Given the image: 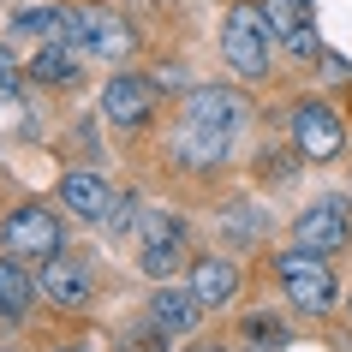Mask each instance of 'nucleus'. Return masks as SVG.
Returning <instances> with one entry per match:
<instances>
[{"label": "nucleus", "instance_id": "obj_17", "mask_svg": "<svg viewBox=\"0 0 352 352\" xmlns=\"http://www.w3.org/2000/svg\"><path fill=\"white\" fill-rule=\"evenodd\" d=\"M66 19H72L66 6H42V12H19L12 30L19 36H42V42H66Z\"/></svg>", "mask_w": 352, "mask_h": 352}, {"label": "nucleus", "instance_id": "obj_8", "mask_svg": "<svg viewBox=\"0 0 352 352\" xmlns=\"http://www.w3.org/2000/svg\"><path fill=\"white\" fill-rule=\"evenodd\" d=\"M186 120L221 131V138H239V131L251 126V102L233 96V90H221V84H197V90L186 96Z\"/></svg>", "mask_w": 352, "mask_h": 352}, {"label": "nucleus", "instance_id": "obj_23", "mask_svg": "<svg viewBox=\"0 0 352 352\" xmlns=\"http://www.w3.org/2000/svg\"><path fill=\"white\" fill-rule=\"evenodd\" d=\"M186 352H221V346H186Z\"/></svg>", "mask_w": 352, "mask_h": 352}, {"label": "nucleus", "instance_id": "obj_12", "mask_svg": "<svg viewBox=\"0 0 352 352\" xmlns=\"http://www.w3.org/2000/svg\"><path fill=\"white\" fill-rule=\"evenodd\" d=\"M60 204L72 209L78 221H108L113 191H108L102 173H90V167H66V173H60Z\"/></svg>", "mask_w": 352, "mask_h": 352}, {"label": "nucleus", "instance_id": "obj_5", "mask_svg": "<svg viewBox=\"0 0 352 352\" xmlns=\"http://www.w3.org/2000/svg\"><path fill=\"white\" fill-rule=\"evenodd\" d=\"M66 42L84 48V54H96V60H126L131 48H138V36H131L126 19H113V12H90V6H78L72 19H66Z\"/></svg>", "mask_w": 352, "mask_h": 352}, {"label": "nucleus", "instance_id": "obj_19", "mask_svg": "<svg viewBox=\"0 0 352 352\" xmlns=\"http://www.w3.org/2000/svg\"><path fill=\"white\" fill-rule=\"evenodd\" d=\"M245 334H251V346H269V352L287 346V329H280V316H269V311L245 316Z\"/></svg>", "mask_w": 352, "mask_h": 352}, {"label": "nucleus", "instance_id": "obj_9", "mask_svg": "<svg viewBox=\"0 0 352 352\" xmlns=\"http://www.w3.org/2000/svg\"><path fill=\"white\" fill-rule=\"evenodd\" d=\"M102 113H108L120 131L149 126V113H155V84L138 78V72H113L108 84H102Z\"/></svg>", "mask_w": 352, "mask_h": 352}, {"label": "nucleus", "instance_id": "obj_4", "mask_svg": "<svg viewBox=\"0 0 352 352\" xmlns=\"http://www.w3.org/2000/svg\"><path fill=\"white\" fill-rule=\"evenodd\" d=\"M293 239L305 245V251H322V257L346 251V245H352V204H346V197H316L311 209H298Z\"/></svg>", "mask_w": 352, "mask_h": 352}, {"label": "nucleus", "instance_id": "obj_2", "mask_svg": "<svg viewBox=\"0 0 352 352\" xmlns=\"http://www.w3.org/2000/svg\"><path fill=\"white\" fill-rule=\"evenodd\" d=\"M275 280H280V293L293 298L298 311H329L334 305V269L322 251H305V245H293V251H280L275 257Z\"/></svg>", "mask_w": 352, "mask_h": 352}, {"label": "nucleus", "instance_id": "obj_7", "mask_svg": "<svg viewBox=\"0 0 352 352\" xmlns=\"http://www.w3.org/2000/svg\"><path fill=\"white\" fill-rule=\"evenodd\" d=\"M186 215H144L138 227V257H144V275H173L179 257H186Z\"/></svg>", "mask_w": 352, "mask_h": 352}, {"label": "nucleus", "instance_id": "obj_25", "mask_svg": "<svg viewBox=\"0 0 352 352\" xmlns=\"http://www.w3.org/2000/svg\"><path fill=\"white\" fill-rule=\"evenodd\" d=\"M60 352H78V346H60Z\"/></svg>", "mask_w": 352, "mask_h": 352}, {"label": "nucleus", "instance_id": "obj_22", "mask_svg": "<svg viewBox=\"0 0 352 352\" xmlns=\"http://www.w3.org/2000/svg\"><path fill=\"white\" fill-rule=\"evenodd\" d=\"M6 96H19V60L0 48V102H6Z\"/></svg>", "mask_w": 352, "mask_h": 352}, {"label": "nucleus", "instance_id": "obj_6", "mask_svg": "<svg viewBox=\"0 0 352 352\" xmlns=\"http://www.w3.org/2000/svg\"><path fill=\"white\" fill-rule=\"evenodd\" d=\"M287 131H293V149H298V155H311V162H329V155L346 149V126H340V113L322 108V102H298L293 120H287Z\"/></svg>", "mask_w": 352, "mask_h": 352}, {"label": "nucleus", "instance_id": "obj_13", "mask_svg": "<svg viewBox=\"0 0 352 352\" xmlns=\"http://www.w3.org/2000/svg\"><path fill=\"white\" fill-rule=\"evenodd\" d=\"M186 287L204 298L209 311H221V305H233V293H239V263L233 257H197Z\"/></svg>", "mask_w": 352, "mask_h": 352}, {"label": "nucleus", "instance_id": "obj_15", "mask_svg": "<svg viewBox=\"0 0 352 352\" xmlns=\"http://www.w3.org/2000/svg\"><path fill=\"white\" fill-rule=\"evenodd\" d=\"M227 144L233 138H221V131H209V126H197V120H186V126L173 131V155L186 167H215L227 155Z\"/></svg>", "mask_w": 352, "mask_h": 352}, {"label": "nucleus", "instance_id": "obj_21", "mask_svg": "<svg viewBox=\"0 0 352 352\" xmlns=\"http://www.w3.org/2000/svg\"><path fill=\"white\" fill-rule=\"evenodd\" d=\"M287 54H298V60L316 54V24H305V30H293V36H287Z\"/></svg>", "mask_w": 352, "mask_h": 352}, {"label": "nucleus", "instance_id": "obj_1", "mask_svg": "<svg viewBox=\"0 0 352 352\" xmlns=\"http://www.w3.org/2000/svg\"><path fill=\"white\" fill-rule=\"evenodd\" d=\"M275 24H269V12L263 6H251V0H239V6H227L221 19V54L227 66L239 78H263L269 72V54H275Z\"/></svg>", "mask_w": 352, "mask_h": 352}, {"label": "nucleus", "instance_id": "obj_14", "mask_svg": "<svg viewBox=\"0 0 352 352\" xmlns=\"http://www.w3.org/2000/svg\"><path fill=\"white\" fill-rule=\"evenodd\" d=\"M36 275H24L19 257H0V329H12V322H24V311L36 305Z\"/></svg>", "mask_w": 352, "mask_h": 352}, {"label": "nucleus", "instance_id": "obj_24", "mask_svg": "<svg viewBox=\"0 0 352 352\" xmlns=\"http://www.w3.org/2000/svg\"><path fill=\"white\" fill-rule=\"evenodd\" d=\"M251 352H269V346H251Z\"/></svg>", "mask_w": 352, "mask_h": 352}, {"label": "nucleus", "instance_id": "obj_26", "mask_svg": "<svg viewBox=\"0 0 352 352\" xmlns=\"http://www.w3.org/2000/svg\"><path fill=\"white\" fill-rule=\"evenodd\" d=\"M346 311H352V298H346Z\"/></svg>", "mask_w": 352, "mask_h": 352}, {"label": "nucleus", "instance_id": "obj_18", "mask_svg": "<svg viewBox=\"0 0 352 352\" xmlns=\"http://www.w3.org/2000/svg\"><path fill=\"white\" fill-rule=\"evenodd\" d=\"M263 12H269V24H275V36H293V30L311 24V12H305L298 0H263Z\"/></svg>", "mask_w": 352, "mask_h": 352}, {"label": "nucleus", "instance_id": "obj_20", "mask_svg": "<svg viewBox=\"0 0 352 352\" xmlns=\"http://www.w3.org/2000/svg\"><path fill=\"white\" fill-rule=\"evenodd\" d=\"M108 233H113V239H120V233H138V227H131V221H138V197H120V204H113L108 209Z\"/></svg>", "mask_w": 352, "mask_h": 352}, {"label": "nucleus", "instance_id": "obj_3", "mask_svg": "<svg viewBox=\"0 0 352 352\" xmlns=\"http://www.w3.org/2000/svg\"><path fill=\"white\" fill-rule=\"evenodd\" d=\"M60 251V221L42 204H24L0 221V257H19V263H48Z\"/></svg>", "mask_w": 352, "mask_h": 352}, {"label": "nucleus", "instance_id": "obj_16", "mask_svg": "<svg viewBox=\"0 0 352 352\" xmlns=\"http://www.w3.org/2000/svg\"><path fill=\"white\" fill-rule=\"evenodd\" d=\"M78 60H84V48H72V42H42V54L30 60V78L36 84H72Z\"/></svg>", "mask_w": 352, "mask_h": 352}, {"label": "nucleus", "instance_id": "obj_11", "mask_svg": "<svg viewBox=\"0 0 352 352\" xmlns=\"http://www.w3.org/2000/svg\"><path fill=\"white\" fill-rule=\"evenodd\" d=\"M36 287H42V298H48V305H60V311H84V305H90V293H96L90 269H84L78 257H60V251L42 263Z\"/></svg>", "mask_w": 352, "mask_h": 352}, {"label": "nucleus", "instance_id": "obj_10", "mask_svg": "<svg viewBox=\"0 0 352 352\" xmlns=\"http://www.w3.org/2000/svg\"><path fill=\"white\" fill-rule=\"evenodd\" d=\"M204 311L209 305L191 293V287H162V293L149 298V329L162 334V340H186V334H197Z\"/></svg>", "mask_w": 352, "mask_h": 352}]
</instances>
